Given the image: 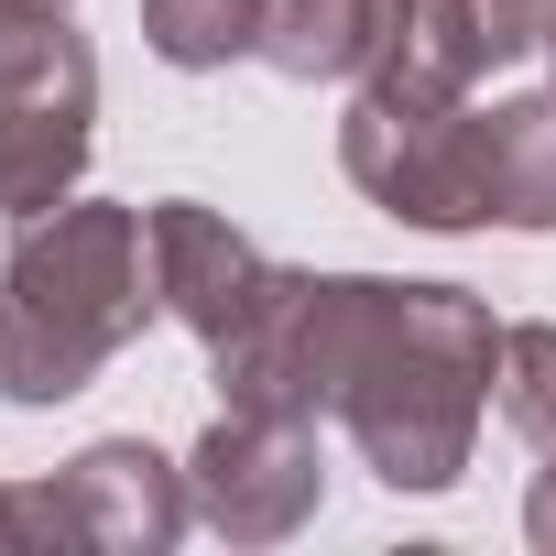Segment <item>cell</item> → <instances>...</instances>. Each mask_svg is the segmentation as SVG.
I'll list each match as a JSON object with an SVG mask.
<instances>
[{
  "mask_svg": "<svg viewBox=\"0 0 556 556\" xmlns=\"http://www.w3.org/2000/svg\"><path fill=\"white\" fill-rule=\"evenodd\" d=\"M491 371H502V328L480 295L361 273L328 415L350 426V447L382 491H458L480 415H491Z\"/></svg>",
  "mask_w": 556,
  "mask_h": 556,
  "instance_id": "obj_1",
  "label": "cell"
},
{
  "mask_svg": "<svg viewBox=\"0 0 556 556\" xmlns=\"http://www.w3.org/2000/svg\"><path fill=\"white\" fill-rule=\"evenodd\" d=\"M371 45H382V0H273V12H262V66L295 77V88L361 77Z\"/></svg>",
  "mask_w": 556,
  "mask_h": 556,
  "instance_id": "obj_11",
  "label": "cell"
},
{
  "mask_svg": "<svg viewBox=\"0 0 556 556\" xmlns=\"http://www.w3.org/2000/svg\"><path fill=\"white\" fill-rule=\"evenodd\" d=\"M556 23V0H382V45L361 77L426 88V99H469L491 66L534 55Z\"/></svg>",
  "mask_w": 556,
  "mask_h": 556,
  "instance_id": "obj_8",
  "label": "cell"
},
{
  "mask_svg": "<svg viewBox=\"0 0 556 556\" xmlns=\"http://www.w3.org/2000/svg\"><path fill=\"white\" fill-rule=\"evenodd\" d=\"M153 306V251H142V207L110 197H66L45 218H23L12 262H0V404H66L88 393Z\"/></svg>",
  "mask_w": 556,
  "mask_h": 556,
  "instance_id": "obj_2",
  "label": "cell"
},
{
  "mask_svg": "<svg viewBox=\"0 0 556 556\" xmlns=\"http://www.w3.org/2000/svg\"><path fill=\"white\" fill-rule=\"evenodd\" d=\"M339 164L350 186L404 218V229H491V186H480V110L469 99H426L393 77H361L350 121H339Z\"/></svg>",
  "mask_w": 556,
  "mask_h": 556,
  "instance_id": "obj_3",
  "label": "cell"
},
{
  "mask_svg": "<svg viewBox=\"0 0 556 556\" xmlns=\"http://www.w3.org/2000/svg\"><path fill=\"white\" fill-rule=\"evenodd\" d=\"M99 142V55L66 12H34L0 34V218H45L77 197Z\"/></svg>",
  "mask_w": 556,
  "mask_h": 556,
  "instance_id": "obj_4",
  "label": "cell"
},
{
  "mask_svg": "<svg viewBox=\"0 0 556 556\" xmlns=\"http://www.w3.org/2000/svg\"><path fill=\"white\" fill-rule=\"evenodd\" d=\"M142 251H153V306L186 328V339H229L251 306H262V285H273V262L251 251V229H229L218 207H197V197H164V207H142Z\"/></svg>",
  "mask_w": 556,
  "mask_h": 556,
  "instance_id": "obj_9",
  "label": "cell"
},
{
  "mask_svg": "<svg viewBox=\"0 0 556 556\" xmlns=\"http://www.w3.org/2000/svg\"><path fill=\"white\" fill-rule=\"evenodd\" d=\"M34 12H66V0H0V34H12V23H34Z\"/></svg>",
  "mask_w": 556,
  "mask_h": 556,
  "instance_id": "obj_16",
  "label": "cell"
},
{
  "mask_svg": "<svg viewBox=\"0 0 556 556\" xmlns=\"http://www.w3.org/2000/svg\"><path fill=\"white\" fill-rule=\"evenodd\" d=\"M350 306H361V273H273L262 306L207 350L218 404L240 415H328L339 404V350H350Z\"/></svg>",
  "mask_w": 556,
  "mask_h": 556,
  "instance_id": "obj_5",
  "label": "cell"
},
{
  "mask_svg": "<svg viewBox=\"0 0 556 556\" xmlns=\"http://www.w3.org/2000/svg\"><path fill=\"white\" fill-rule=\"evenodd\" d=\"M491 404H502V426H513L534 458H556V328H502Z\"/></svg>",
  "mask_w": 556,
  "mask_h": 556,
  "instance_id": "obj_13",
  "label": "cell"
},
{
  "mask_svg": "<svg viewBox=\"0 0 556 556\" xmlns=\"http://www.w3.org/2000/svg\"><path fill=\"white\" fill-rule=\"evenodd\" d=\"M262 12H273V0H142V45H153L164 66L207 77V66L262 55Z\"/></svg>",
  "mask_w": 556,
  "mask_h": 556,
  "instance_id": "obj_12",
  "label": "cell"
},
{
  "mask_svg": "<svg viewBox=\"0 0 556 556\" xmlns=\"http://www.w3.org/2000/svg\"><path fill=\"white\" fill-rule=\"evenodd\" d=\"M480 186H491V229H556V88L502 99L480 121Z\"/></svg>",
  "mask_w": 556,
  "mask_h": 556,
  "instance_id": "obj_10",
  "label": "cell"
},
{
  "mask_svg": "<svg viewBox=\"0 0 556 556\" xmlns=\"http://www.w3.org/2000/svg\"><path fill=\"white\" fill-rule=\"evenodd\" d=\"M186 491H197V523H207V534H229V545H285V534L317 523V491H328L317 426H306V415H240V404H218V426H207L197 458H186Z\"/></svg>",
  "mask_w": 556,
  "mask_h": 556,
  "instance_id": "obj_6",
  "label": "cell"
},
{
  "mask_svg": "<svg viewBox=\"0 0 556 556\" xmlns=\"http://www.w3.org/2000/svg\"><path fill=\"white\" fill-rule=\"evenodd\" d=\"M523 534L556 556V458H545V469H534V491H523Z\"/></svg>",
  "mask_w": 556,
  "mask_h": 556,
  "instance_id": "obj_14",
  "label": "cell"
},
{
  "mask_svg": "<svg viewBox=\"0 0 556 556\" xmlns=\"http://www.w3.org/2000/svg\"><path fill=\"white\" fill-rule=\"evenodd\" d=\"M12 545H34V502H23L12 480H0V556H12Z\"/></svg>",
  "mask_w": 556,
  "mask_h": 556,
  "instance_id": "obj_15",
  "label": "cell"
},
{
  "mask_svg": "<svg viewBox=\"0 0 556 556\" xmlns=\"http://www.w3.org/2000/svg\"><path fill=\"white\" fill-rule=\"evenodd\" d=\"M545 66H556V23H545Z\"/></svg>",
  "mask_w": 556,
  "mask_h": 556,
  "instance_id": "obj_17",
  "label": "cell"
},
{
  "mask_svg": "<svg viewBox=\"0 0 556 556\" xmlns=\"http://www.w3.org/2000/svg\"><path fill=\"white\" fill-rule=\"evenodd\" d=\"M34 502V545H77V556H164L186 523H197V491H186V469L164 458V447H142V437H99V447H77L45 491H23Z\"/></svg>",
  "mask_w": 556,
  "mask_h": 556,
  "instance_id": "obj_7",
  "label": "cell"
}]
</instances>
